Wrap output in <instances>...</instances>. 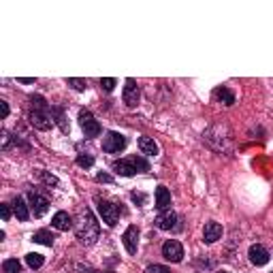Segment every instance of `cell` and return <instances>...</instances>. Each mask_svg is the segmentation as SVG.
Instances as JSON below:
<instances>
[{
    "instance_id": "obj_1",
    "label": "cell",
    "mask_w": 273,
    "mask_h": 273,
    "mask_svg": "<svg viewBox=\"0 0 273 273\" xmlns=\"http://www.w3.org/2000/svg\"><path fill=\"white\" fill-rule=\"evenodd\" d=\"M77 239L81 245H92V243H96L98 239V222L96 218H94V213L90 209H81V218H79V224H77Z\"/></svg>"
},
{
    "instance_id": "obj_2",
    "label": "cell",
    "mask_w": 273,
    "mask_h": 273,
    "mask_svg": "<svg viewBox=\"0 0 273 273\" xmlns=\"http://www.w3.org/2000/svg\"><path fill=\"white\" fill-rule=\"evenodd\" d=\"M111 169L115 173H120L124 177H133L141 171H150V164L145 158H141V156H130V158H124V160H115L111 164Z\"/></svg>"
},
{
    "instance_id": "obj_3",
    "label": "cell",
    "mask_w": 273,
    "mask_h": 273,
    "mask_svg": "<svg viewBox=\"0 0 273 273\" xmlns=\"http://www.w3.org/2000/svg\"><path fill=\"white\" fill-rule=\"evenodd\" d=\"M98 213L107 227H115L117 220H120V209L109 201H98Z\"/></svg>"
},
{
    "instance_id": "obj_4",
    "label": "cell",
    "mask_w": 273,
    "mask_h": 273,
    "mask_svg": "<svg viewBox=\"0 0 273 273\" xmlns=\"http://www.w3.org/2000/svg\"><path fill=\"white\" fill-rule=\"evenodd\" d=\"M30 124L39 130H49L54 124V117L49 109H32L30 111Z\"/></svg>"
},
{
    "instance_id": "obj_5",
    "label": "cell",
    "mask_w": 273,
    "mask_h": 273,
    "mask_svg": "<svg viewBox=\"0 0 273 273\" xmlns=\"http://www.w3.org/2000/svg\"><path fill=\"white\" fill-rule=\"evenodd\" d=\"M28 203H30V211L34 213V218H43L47 213V209H49V201H47L43 194L34 192V190L28 192Z\"/></svg>"
},
{
    "instance_id": "obj_6",
    "label": "cell",
    "mask_w": 273,
    "mask_h": 273,
    "mask_svg": "<svg viewBox=\"0 0 273 273\" xmlns=\"http://www.w3.org/2000/svg\"><path fill=\"white\" fill-rule=\"evenodd\" d=\"M126 147V137L120 133H107V137L103 139V150L107 154H120Z\"/></svg>"
},
{
    "instance_id": "obj_7",
    "label": "cell",
    "mask_w": 273,
    "mask_h": 273,
    "mask_svg": "<svg viewBox=\"0 0 273 273\" xmlns=\"http://www.w3.org/2000/svg\"><path fill=\"white\" fill-rule=\"evenodd\" d=\"M79 124H81V130L86 133V137H98L101 135V124L94 120V115L90 111H81L79 113Z\"/></svg>"
},
{
    "instance_id": "obj_8",
    "label": "cell",
    "mask_w": 273,
    "mask_h": 273,
    "mask_svg": "<svg viewBox=\"0 0 273 273\" xmlns=\"http://www.w3.org/2000/svg\"><path fill=\"white\" fill-rule=\"evenodd\" d=\"M162 256L171 260V263H182V258H184V247L180 241H175V239H169V241H164L162 245Z\"/></svg>"
},
{
    "instance_id": "obj_9",
    "label": "cell",
    "mask_w": 273,
    "mask_h": 273,
    "mask_svg": "<svg viewBox=\"0 0 273 273\" xmlns=\"http://www.w3.org/2000/svg\"><path fill=\"white\" fill-rule=\"evenodd\" d=\"M156 227L160 231H177V229H180V218H177V213H173L171 209L162 211L160 216L156 218Z\"/></svg>"
},
{
    "instance_id": "obj_10",
    "label": "cell",
    "mask_w": 273,
    "mask_h": 273,
    "mask_svg": "<svg viewBox=\"0 0 273 273\" xmlns=\"http://www.w3.org/2000/svg\"><path fill=\"white\" fill-rule=\"evenodd\" d=\"M122 98H124L126 107H137V105H139L141 92H139V86H137V81H135V79H126V86H124Z\"/></svg>"
},
{
    "instance_id": "obj_11",
    "label": "cell",
    "mask_w": 273,
    "mask_h": 273,
    "mask_svg": "<svg viewBox=\"0 0 273 273\" xmlns=\"http://www.w3.org/2000/svg\"><path fill=\"white\" fill-rule=\"evenodd\" d=\"M247 256H250V263L252 265H256V267H263V265H267L269 263V252L265 250L263 245H252L250 247V252H247Z\"/></svg>"
},
{
    "instance_id": "obj_12",
    "label": "cell",
    "mask_w": 273,
    "mask_h": 273,
    "mask_svg": "<svg viewBox=\"0 0 273 273\" xmlns=\"http://www.w3.org/2000/svg\"><path fill=\"white\" fill-rule=\"evenodd\" d=\"M122 239H124V245H126L128 254H137V247H139V229L137 227H128Z\"/></svg>"
},
{
    "instance_id": "obj_13",
    "label": "cell",
    "mask_w": 273,
    "mask_h": 273,
    "mask_svg": "<svg viewBox=\"0 0 273 273\" xmlns=\"http://www.w3.org/2000/svg\"><path fill=\"white\" fill-rule=\"evenodd\" d=\"M222 237V227L218 222H207L205 224V231H203V241L205 243H216Z\"/></svg>"
},
{
    "instance_id": "obj_14",
    "label": "cell",
    "mask_w": 273,
    "mask_h": 273,
    "mask_svg": "<svg viewBox=\"0 0 273 273\" xmlns=\"http://www.w3.org/2000/svg\"><path fill=\"white\" fill-rule=\"evenodd\" d=\"M156 207L160 211H169V207H171V192L164 186L156 188Z\"/></svg>"
},
{
    "instance_id": "obj_15",
    "label": "cell",
    "mask_w": 273,
    "mask_h": 273,
    "mask_svg": "<svg viewBox=\"0 0 273 273\" xmlns=\"http://www.w3.org/2000/svg\"><path fill=\"white\" fill-rule=\"evenodd\" d=\"M13 213H15V218L17 220H21V222H26L28 218H30V209H28V205H26V201H23L21 196H15L13 198Z\"/></svg>"
},
{
    "instance_id": "obj_16",
    "label": "cell",
    "mask_w": 273,
    "mask_h": 273,
    "mask_svg": "<svg viewBox=\"0 0 273 273\" xmlns=\"http://www.w3.org/2000/svg\"><path fill=\"white\" fill-rule=\"evenodd\" d=\"M139 150L141 154H145V156H158V143L154 141L152 137H141L139 139Z\"/></svg>"
},
{
    "instance_id": "obj_17",
    "label": "cell",
    "mask_w": 273,
    "mask_h": 273,
    "mask_svg": "<svg viewBox=\"0 0 273 273\" xmlns=\"http://www.w3.org/2000/svg\"><path fill=\"white\" fill-rule=\"evenodd\" d=\"M52 224L58 231H68V229H73V218H70L66 211H58L52 220Z\"/></svg>"
},
{
    "instance_id": "obj_18",
    "label": "cell",
    "mask_w": 273,
    "mask_h": 273,
    "mask_svg": "<svg viewBox=\"0 0 273 273\" xmlns=\"http://www.w3.org/2000/svg\"><path fill=\"white\" fill-rule=\"evenodd\" d=\"M213 96H216L220 103H224L227 107H231L233 103H235V94L227 88V86H220V88H216V92H213Z\"/></svg>"
},
{
    "instance_id": "obj_19",
    "label": "cell",
    "mask_w": 273,
    "mask_h": 273,
    "mask_svg": "<svg viewBox=\"0 0 273 273\" xmlns=\"http://www.w3.org/2000/svg\"><path fill=\"white\" fill-rule=\"evenodd\" d=\"M52 117L56 120V124L60 126V130H62V133H68V124H66L64 109H60V107H52Z\"/></svg>"
},
{
    "instance_id": "obj_20",
    "label": "cell",
    "mask_w": 273,
    "mask_h": 273,
    "mask_svg": "<svg viewBox=\"0 0 273 273\" xmlns=\"http://www.w3.org/2000/svg\"><path fill=\"white\" fill-rule=\"evenodd\" d=\"M54 239L56 237L49 231H37L32 235V241L34 243H43V245H54Z\"/></svg>"
},
{
    "instance_id": "obj_21",
    "label": "cell",
    "mask_w": 273,
    "mask_h": 273,
    "mask_svg": "<svg viewBox=\"0 0 273 273\" xmlns=\"http://www.w3.org/2000/svg\"><path fill=\"white\" fill-rule=\"evenodd\" d=\"M26 263H28V267H30V269H39V267H43L45 258H43V254L30 252V254H26Z\"/></svg>"
},
{
    "instance_id": "obj_22",
    "label": "cell",
    "mask_w": 273,
    "mask_h": 273,
    "mask_svg": "<svg viewBox=\"0 0 273 273\" xmlns=\"http://www.w3.org/2000/svg\"><path fill=\"white\" fill-rule=\"evenodd\" d=\"M3 271L5 273H21V265H19V260L17 258H9L3 263Z\"/></svg>"
},
{
    "instance_id": "obj_23",
    "label": "cell",
    "mask_w": 273,
    "mask_h": 273,
    "mask_svg": "<svg viewBox=\"0 0 273 273\" xmlns=\"http://www.w3.org/2000/svg\"><path fill=\"white\" fill-rule=\"evenodd\" d=\"M66 84L73 88V90H79V92H84L86 88H88V81L86 79H77V77H70V79H66Z\"/></svg>"
},
{
    "instance_id": "obj_24",
    "label": "cell",
    "mask_w": 273,
    "mask_h": 273,
    "mask_svg": "<svg viewBox=\"0 0 273 273\" xmlns=\"http://www.w3.org/2000/svg\"><path fill=\"white\" fill-rule=\"evenodd\" d=\"M101 88H103L105 92H111V90L115 88V79H113V77H105V79H101Z\"/></svg>"
},
{
    "instance_id": "obj_25",
    "label": "cell",
    "mask_w": 273,
    "mask_h": 273,
    "mask_svg": "<svg viewBox=\"0 0 273 273\" xmlns=\"http://www.w3.org/2000/svg\"><path fill=\"white\" fill-rule=\"evenodd\" d=\"M77 164L79 167H84V169H88V167L94 164V158L92 156H77Z\"/></svg>"
},
{
    "instance_id": "obj_26",
    "label": "cell",
    "mask_w": 273,
    "mask_h": 273,
    "mask_svg": "<svg viewBox=\"0 0 273 273\" xmlns=\"http://www.w3.org/2000/svg\"><path fill=\"white\" fill-rule=\"evenodd\" d=\"M145 273H171L164 265H150L147 269H145Z\"/></svg>"
},
{
    "instance_id": "obj_27",
    "label": "cell",
    "mask_w": 273,
    "mask_h": 273,
    "mask_svg": "<svg viewBox=\"0 0 273 273\" xmlns=\"http://www.w3.org/2000/svg\"><path fill=\"white\" fill-rule=\"evenodd\" d=\"M0 213H3V220L7 222V220L11 218V207H9L7 203H3V205H0Z\"/></svg>"
},
{
    "instance_id": "obj_28",
    "label": "cell",
    "mask_w": 273,
    "mask_h": 273,
    "mask_svg": "<svg viewBox=\"0 0 273 273\" xmlns=\"http://www.w3.org/2000/svg\"><path fill=\"white\" fill-rule=\"evenodd\" d=\"M0 111H3V117L9 115V103L7 101H0Z\"/></svg>"
},
{
    "instance_id": "obj_29",
    "label": "cell",
    "mask_w": 273,
    "mask_h": 273,
    "mask_svg": "<svg viewBox=\"0 0 273 273\" xmlns=\"http://www.w3.org/2000/svg\"><path fill=\"white\" fill-rule=\"evenodd\" d=\"M96 180H98V182H107V184H109V182H113V177H111V175H107V173H98Z\"/></svg>"
},
{
    "instance_id": "obj_30",
    "label": "cell",
    "mask_w": 273,
    "mask_h": 273,
    "mask_svg": "<svg viewBox=\"0 0 273 273\" xmlns=\"http://www.w3.org/2000/svg\"><path fill=\"white\" fill-rule=\"evenodd\" d=\"M133 201H135V203H145V194H133Z\"/></svg>"
},
{
    "instance_id": "obj_31",
    "label": "cell",
    "mask_w": 273,
    "mask_h": 273,
    "mask_svg": "<svg viewBox=\"0 0 273 273\" xmlns=\"http://www.w3.org/2000/svg\"><path fill=\"white\" fill-rule=\"evenodd\" d=\"M19 81H21V84H34V79H32V77H21Z\"/></svg>"
},
{
    "instance_id": "obj_32",
    "label": "cell",
    "mask_w": 273,
    "mask_h": 273,
    "mask_svg": "<svg viewBox=\"0 0 273 273\" xmlns=\"http://www.w3.org/2000/svg\"><path fill=\"white\" fill-rule=\"evenodd\" d=\"M218 273H229V271H218Z\"/></svg>"
},
{
    "instance_id": "obj_33",
    "label": "cell",
    "mask_w": 273,
    "mask_h": 273,
    "mask_svg": "<svg viewBox=\"0 0 273 273\" xmlns=\"http://www.w3.org/2000/svg\"><path fill=\"white\" fill-rule=\"evenodd\" d=\"M271 273H273V271H271Z\"/></svg>"
}]
</instances>
